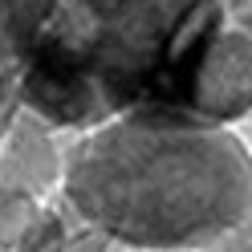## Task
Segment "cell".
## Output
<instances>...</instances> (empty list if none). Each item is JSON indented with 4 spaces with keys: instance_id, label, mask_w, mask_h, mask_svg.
I'll return each instance as SVG.
<instances>
[{
    "instance_id": "1",
    "label": "cell",
    "mask_w": 252,
    "mask_h": 252,
    "mask_svg": "<svg viewBox=\"0 0 252 252\" xmlns=\"http://www.w3.org/2000/svg\"><path fill=\"white\" fill-rule=\"evenodd\" d=\"M224 25V0H29L12 25L21 110L57 134L183 114Z\"/></svg>"
},
{
    "instance_id": "2",
    "label": "cell",
    "mask_w": 252,
    "mask_h": 252,
    "mask_svg": "<svg viewBox=\"0 0 252 252\" xmlns=\"http://www.w3.org/2000/svg\"><path fill=\"white\" fill-rule=\"evenodd\" d=\"M61 199L138 252H203L252 220V151L232 126L118 114L61 159Z\"/></svg>"
},
{
    "instance_id": "3",
    "label": "cell",
    "mask_w": 252,
    "mask_h": 252,
    "mask_svg": "<svg viewBox=\"0 0 252 252\" xmlns=\"http://www.w3.org/2000/svg\"><path fill=\"white\" fill-rule=\"evenodd\" d=\"M248 114H252V33L228 21L199 61L179 118L232 126Z\"/></svg>"
},
{
    "instance_id": "4",
    "label": "cell",
    "mask_w": 252,
    "mask_h": 252,
    "mask_svg": "<svg viewBox=\"0 0 252 252\" xmlns=\"http://www.w3.org/2000/svg\"><path fill=\"white\" fill-rule=\"evenodd\" d=\"M37 208H41V195L37 191L0 179V252L17 248V240L29 228V220L37 216Z\"/></svg>"
},
{
    "instance_id": "5",
    "label": "cell",
    "mask_w": 252,
    "mask_h": 252,
    "mask_svg": "<svg viewBox=\"0 0 252 252\" xmlns=\"http://www.w3.org/2000/svg\"><path fill=\"white\" fill-rule=\"evenodd\" d=\"M203 252H252V220L244 228H236L232 236H224L220 244H212V248H203Z\"/></svg>"
},
{
    "instance_id": "6",
    "label": "cell",
    "mask_w": 252,
    "mask_h": 252,
    "mask_svg": "<svg viewBox=\"0 0 252 252\" xmlns=\"http://www.w3.org/2000/svg\"><path fill=\"white\" fill-rule=\"evenodd\" d=\"M224 4H228V21L252 33V0H224Z\"/></svg>"
},
{
    "instance_id": "7",
    "label": "cell",
    "mask_w": 252,
    "mask_h": 252,
    "mask_svg": "<svg viewBox=\"0 0 252 252\" xmlns=\"http://www.w3.org/2000/svg\"><path fill=\"white\" fill-rule=\"evenodd\" d=\"M106 252H138V248H126V244H110Z\"/></svg>"
},
{
    "instance_id": "8",
    "label": "cell",
    "mask_w": 252,
    "mask_h": 252,
    "mask_svg": "<svg viewBox=\"0 0 252 252\" xmlns=\"http://www.w3.org/2000/svg\"><path fill=\"white\" fill-rule=\"evenodd\" d=\"M0 151H4V130H0Z\"/></svg>"
}]
</instances>
